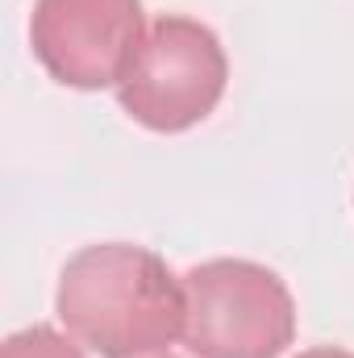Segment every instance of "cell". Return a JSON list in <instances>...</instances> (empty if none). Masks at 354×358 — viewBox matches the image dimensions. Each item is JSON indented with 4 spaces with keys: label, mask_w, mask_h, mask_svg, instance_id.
Listing matches in <instances>:
<instances>
[{
    "label": "cell",
    "mask_w": 354,
    "mask_h": 358,
    "mask_svg": "<svg viewBox=\"0 0 354 358\" xmlns=\"http://www.w3.org/2000/svg\"><path fill=\"white\" fill-rule=\"evenodd\" d=\"M225 84L229 59L221 38L192 17H159L146 25L117 100L142 129L183 134L221 104Z\"/></svg>",
    "instance_id": "3"
},
{
    "label": "cell",
    "mask_w": 354,
    "mask_h": 358,
    "mask_svg": "<svg viewBox=\"0 0 354 358\" xmlns=\"http://www.w3.org/2000/svg\"><path fill=\"white\" fill-rule=\"evenodd\" d=\"M183 346L196 358H279L296 338L288 283L250 259H208L183 275Z\"/></svg>",
    "instance_id": "2"
},
{
    "label": "cell",
    "mask_w": 354,
    "mask_h": 358,
    "mask_svg": "<svg viewBox=\"0 0 354 358\" xmlns=\"http://www.w3.org/2000/svg\"><path fill=\"white\" fill-rule=\"evenodd\" d=\"M0 358H84V350L71 334H59L50 325H34V329L4 338Z\"/></svg>",
    "instance_id": "5"
},
{
    "label": "cell",
    "mask_w": 354,
    "mask_h": 358,
    "mask_svg": "<svg viewBox=\"0 0 354 358\" xmlns=\"http://www.w3.org/2000/svg\"><path fill=\"white\" fill-rule=\"evenodd\" d=\"M146 34L142 0H34L29 46L63 88H117Z\"/></svg>",
    "instance_id": "4"
},
{
    "label": "cell",
    "mask_w": 354,
    "mask_h": 358,
    "mask_svg": "<svg viewBox=\"0 0 354 358\" xmlns=\"http://www.w3.org/2000/svg\"><path fill=\"white\" fill-rule=\"evenodd\" d=\"M296 358H354L351 350H342V346H313V350H304V355Z\"/></svg>",
    "instance_id": "6"
},
{
    "label": "cell",
    "mask_w": 354,
    "mask_h": 358,
    "mask_svg": "<svg viewBox=\"0 0 354 358\" xmlns=\"http://www.w3.org/2000/svg\"><path fill=\"white\" fill-rule=\"evenodd\" d=\"M67 334L100 358H155L183 342L187 296L171 267L134 242H96L67 259L55 292Z\"/></svg>",
    "instance_id": "1"
}]
</instances>
